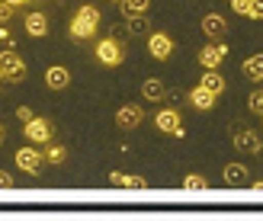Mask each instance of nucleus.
Segmentation results:
<instances>
[{"label":"nucleus","mask_w":263,"mask_h":221,"mask_svg":"<svg viewBox=\"0 0 263 221\" xmlns=\"http://www.w3.org/2000/svg\"><path fill=\"white\" fill-rule=\"evenodd\" d=\"M97 26H100V10L93 4H84V7H77V13L71 16L68 32L77 42H90V38L97 35Z\"/></svg>","instance_id":"nucleus-1"},{"label":"nucleus","mask_w":263,"mask_h":221,"mask_svg":"<svg viewBox=\"0 0 263 221\" xmlns=\"http://www.w3.org/2000/svg\"><path fill=\"white\" fill-rule=\"evenodd\" d=\"M97 61L103 64V68H119V64L125 61V51L119 45V38H100L97 42Z\"/></svg>","instance_id":"nucleus-2"},{"label":"nucleus","mask_w":263,"mask_h":221,"mask_svg":"<svg viewBox=\"0 0 263 221\" xmlns=\"http://www.w3.org/2000/svg\"><path fill=\"white\" fill-rule=\"evenodd\" d=\"M13 160H16V167H20L23 173H29V176H39V173H42V167H45V154L39 151L35 145H29V148H20V151H16V157H13Z\"/></svg>","instance_id":"nucleus-3"},{"label":"nucleus","mask_w":263,"mask_h":221,"mask_svg":"<svg viewBox=\"0 0 263 221\" xmlns=\"http://www.w3.org/2000/svg\"><path fill=\"white\" fill-rule=\"evenodd\" d=\"M0 74H4V81H23L26 77V61L13 48L0 51Z\"/></svg>","instance_id":"nucleus-4"},{"label":"nucleus","mask_w":263,"mask_h":221,"mask_svg":"<svg viewBox=\"0 0 263 221\" xmlns=\"http://www.w3.org/2000/svg\"><path fill=\"white\" fill-rule=\"evenodd\" d=\"M51 135H55V125H51L48 119H39V115H32V119L26 122V138H29L32 145H48Z\"/></svg>","instance_id":"nucleus-5"},{"label":"nucleus","mask_w":263,"mask_h":221,"mask_svg":"<svg viewBox=\"0 0 263 221\" xmlns=\"http://www.w3.org/2000/svg\"><path fill=\"white\" fill-rule=\"evenodd\" d=\"M148 51L154 61H167L170 55H174V38H170L167 32H151L148 35Z\"/></svg>","instance_id":"nucleus-6"},{"label":"nucleus","mask_w":263,"mask_h":221,"mask_svg":"<svg viewBox=\"0 0 263 221\" xmlns=\"http://www.w3.org/2000/svg\"><path fill=\"white\" fill-rule=\"evenodd\" d=\"M225 58H228V45L221 42V38H218V42H212V45H205V48L199 51V64H202L205 71H215Z\"/></svg>","instance_id":"nucleus-7"},{"label":"nucleus","mask_w":263,"mask_h":221,"mask_svg":"<svg viewBox=\"0 0 263 221\" xmlns=\"http://www.w3.org/2000/svg\"><path fill=\"white\" fill-rule=\"evenodd\" d=\"M144 122V109L135 106V103H125V106L116 112V125L122 128V132H132V128H138Z\"/></svg>","instance_id":"nucleus-8"},{"label":"nucleus","mask_w":263,"mask_h":221,"mask_svg":"<svg viewBox=\"0 0 263 221\" xmlns=\"http://www.w3.org/2000/svg\"><path fill=\"white\" fill-rule=\"evenodd\" d=\"M225 32H228L225 16H218V13H205V16H202V35L205 38L218 42V38H225Z\"/></svg>","instance_id":"nucleus-9"},{"label":"nucleus","mask_w":263,"mask_h":221,"mask_svg":"<svg viewBox=\"0 0 263 221\" xmlns=\"http://www.w3.org/2000/svg\"><path fill=\"white\" fill-rule=\"evenodd\" d=\"M154 125L161 128L164 135H174L177 128L183 125V119H180V109H177V106H167V109H161V112L154 115Z\"/></svg>","instance_id":"nucleus-10"},{"label":"nucleus","mask_w":263,"mask_h":221,"mask_svg":"<svg viewBox=\"0 0 263 221\" xmlns=\"http://www.w3.org/2000/svg\"><path fill=\"white\" fill-rule=\"evenodd\" d=\"M215 99H218V93H212V90L202 87V84L190 90V103H193V109H199V112L215 109Z\"/></svg>","instance_id":"nucleus-11"},{"label":"nucleus","mask_w":263,"mask_h":221,"mask_svg":"<svg viewBox=\"0 0 263 221\" xmlns=\"http://www.w3.org/2000/svg\"><path fill=\"white\" fill-rule=\"evenodd\" d=\"M26 32H29L32 38L48 35V16H45V13H39V10L26 13Z\"/></svg>","instance_id":"nucleus-12"},{"label":"nucleus","mask_w":263,"mask_h":221,"mask_svg":"<svg viewBox=\"0 0 263 221\" xmlns=\"http://www.w3.org/2000/svg\"><path fill=\"white\" fill-rule=\"evenodd\" d=\"M68 84H71V71H68V68L55 64V68L45 71V87H48V90H64Z\"/></svg>","instance_id":"nucleus-13"},{"label":"nucleus","mask_w":263,"mask_h":221,"mask_svg":"<svg viewBox=\"0 0 263 221\" xmlns=\"http://www.w3.org/2000/svg\"><path fill=\"white\" fill-rule=\"evenodd\" d=\"M109 183L122 186V189H148V179H144V176H128V173H119V170L109 173Z\"/></svg>","instance_id":"nucleus-14"},{"label":"nucleus","mask_w":263,"mask_h":221,"mask_svg":"<svg viewBox=\"0 0 263 221\" xmlns=\"http://www.w3.org/2000/svg\"><path fill=\"white\" fill-rule=\"evenodd\" d=\"M164 93H167V87H164V81H157V77H148V81L141 84V96L148 103H161Z\"/></svg>","instance_id":"nucleus-15"},{"label":"nucleus","mask_w":263,"mask_h":221,"mask_svg":"<svg viewBox=\"0 0 263 221\" xmlns=\"http://www.w3.org/2000/svg\"><path fill=\"white\" fill-rule=\"evenodd\" d=\"M234 148H238V151H247V154H257V151H260V138L251 132V128H241V132L234 135Z\"/></svg>","instance_id":"nucleus-16"},{"label":"nucleus","mask_w":263,"mask_h":221,"mask_svg":"<svg viewBox=\"0 0 263 221\" xmlns=\"http://www.w3.org/2000/svg\"><path fill=\"white\" fill-rule=\"evenodd\" d=\"M221 176H225L228 186H241V183H247V167L244 164H228L225 170H221Z\"/></svg>","instance_id":"nucleus-17"},{"label":"nucleus","mask_w":263,"mask_h":221,"mask_svg":"<svg viewBox=\"0 0 263 221\" xmlns=\"http://www.w3.org/2000/svg\"><path fill=\"white\" fill-rule=\"evenodd\" d=\"M241 71H244L247 81H263V55H251L241 64Z\"/></svg>","instance_id":"nucleus-18"},{"label":"nucleus","mask_w":263,"mask_h":221,"mask_svg":"<svg viewBox=\"0 0 263 221\" xmlns=\"http://www.w3.org/2000/svg\"><path fill=\"white\" fill-rule=\"evenodd\" d=\"M125 32H128V35H144V32H151L148 13H141V16H125Z\"/></svg>","instance_id":"nucleus-19"},{"label":"nucleus","mask_w":263,"mask_h":221,"mask_svg":"<svg viewBox=\"0 0 263 221\" xmlns=\"http://www.w3.org/2000/svg\"><path fill=\"white\" fill-rule=\"evenodd\" d=\"M199 84H202V87H209V90H212V93H218V96L225 93V87H228V84H225V77L218 74V68H215V71H205Z\"/></svg>","instance_id":"nucleus-20"},{"label":"nucleus","mask_w":263,"mask_h":221,"mask_svg":"<svg viewBox=\"0 0 263 221\" xmlns=\"http://www.w3.org/2000/svg\"><path fill=\"white\" fill-rule=\"evenodd\" d=\"M122 4V13L125 16H141V13H148L151 0H119Z\"/></svg>","instance_id":"nucleus-21"},{"label":"nucleus","mask_w":263,"mask_h":221,"mask_svg":"<svg viewBox=\"0 0 263 221\" xmlns=\"http://www.w3.org/2000/svg\"><path fill=\"white\" fill-rule=\"evenodd\" d=\"M183 189H186V192H205V189H209V183H205V176L190 173L186 179H183Z\"/></svg>","instance_id":"nucleus-22"},{"label":"nucleus","mask_w":263,"mask_h":221,"mask_svg":"<svg viewBox=\"0 0 263 221\" xmlns=\"http://www.w3.org/2000/svg\"><path fill=\"white\" fill-rule=\"evenodd\" d=\"M64 157H68V151H64L61 145H51V141H48V148H45V160H48V164H64Z\"/></svg>","instance_id":"nucleus-23"},{"label":"nucleus","mask_w":263,"mask_h":221,"mask_svg":"<svg viewBox=\"0 0 263 221\" xmlns=\"http://www.w3.org/2000/svg\"><path fill=\"white\" fill-rule=\"evenodd\" d=\"M164 99L170 103V106H180V103H186V99H190V93H183V90H167Z\"/></svg>","instance_id":"nucleus-24"},{"label":"nucleus","mask_w":263,"mask_h":221,"mask_svg":"<svg viewBox=\"0 0 263 221\" xmlns=\"http://www.w3.org/2000/svg\"><path fill=\"white\" fill-rule=\"evenodd\" d=\"M247 106H251L257 115H263V90H254V93H251V99H247Z\"/></svg>","instance_id":"nucleus-25"},{"label":"nucleus","mask_w":263,"mask_h":221,"mask_svg":"<svg viewBox=\"0 0 263 221\" xmlns=\"http://www.w3.org/2000/svg\"><path fill=\"white\" fill-rule=\"evenodd\" d=\"M247 19H263V0H251V7H247Z\"/></svg>","instance_id":"nucleus-26"},{"label":"nucleus","mask_w":263,"mask_h":221,"mask_svg":"<svg viewBox=\"0 0 263 221\" xmlns=\"http://www.w3.org/2000/svg\"><path fill=\"white\" fill-rule=\"evenodd\" d=\"M13 13H16V7H13V4H7V0H0V23L13 19Z\"/></svg>","instance_id":"nucleus-27"},{"label":"nucleus","mask_w":263,"mask_h":221,"mask_svg":"<svg viewBox=\"0 0 263 221\" xmlns=\"http://www.w3.org/2000/svg\"><path fill=\"white\" fill-rule=\"evenodd\" d=\"M247 7H251V0H231V10L238 16H247Z\"/></svg>","instance_id":"nucleus-28"},{"label":"nucleus","mask_w":263,"mask_h":221,"mask_svg":"<svg viewBox=\"0 0 263 221\" xmlns=\"http://www.w3.org/2000/svg\"><path fill=\"white\" fill-rule=\"evenodd\" d=\"M32 115H35V112H32L29 106H20V109H16V119H20L23 125H26V122H29V119H32Z\"/></svg>","instance_id":"nucleus-29"},{"label":"nucleus","mask_w":263,"mask_h":221,"mask_svg":"<svg viewBox=\"0 0 263 221\" xmlns=\"http://www.w3.org/2000/svg\"><path fill=\"white\" fill-rule=\"evenodd\" d=\"M0 189H13V176L7 170H0Z\"/></svg>","instance_id":"nucleus-30"},{"label":"nucleus","mask_w":263,"mask_h":221,"mask_svg":"<svg viewBox=\"0 0 263 221\" xmlns=\"http://www.w3.org/2000/svg\"><path fill=\"white\" fill-rule=\"evenodd\" d=\"M0 42H10V29H7V26H0Z\"/></svg>","instance_id":"nucleus-31"},{"label":"nucleus","mask_w":263,"mask_h":221,"mask_svg":"<svg viewBox=\"0 0 263 221\" xmlns=\"http://www.w3.org/2000/svg\"><path fill=\"white\" fill-rule=\"evenodd\" d=\"M7 4H13V7H26V4H32V0H7Z\"/></svg>","instance_id":"nucleus-32"},{"label":"nucleus","mask_w":263,"mask_h":221,"mask_svg":"<svg viewBox=\"0 0 263 221\" xmlns=\"http://www.w3.org/2000/svg\"><path fill=\"white\" fill-rule=\"evenodd\" d=\"M254 189H257V192H263V179H260V183H257V186H254Z\"/></svg>","instance_id":"nucleus-33"},{"label":"nucleus","mask_w":263,"mask_h":221,"mask_svg":"<svg viewBox=\"0 0 263 221\" xmlns=\"http://www.w3.org/2000/svg\"><path fill=\"white\" fill-rule=\"evenodd\" d=\"M0 145H4V128H0Z\"/></svg>","instance_id":"nucleus-34"},{"label":"nucleus","mask_w":263,"mask_h":221,"mask_svg":"<svg viewBox=\"0 0 263 221\" xmlns=\"http://www.w3.org/2000/svg\"><path fill=\"white\" fill-rule=\"evenodd\" d=\"M0 84H4V74H0Z\"/></svg>","instance_id":"nucleus-35"}]
</instances>
